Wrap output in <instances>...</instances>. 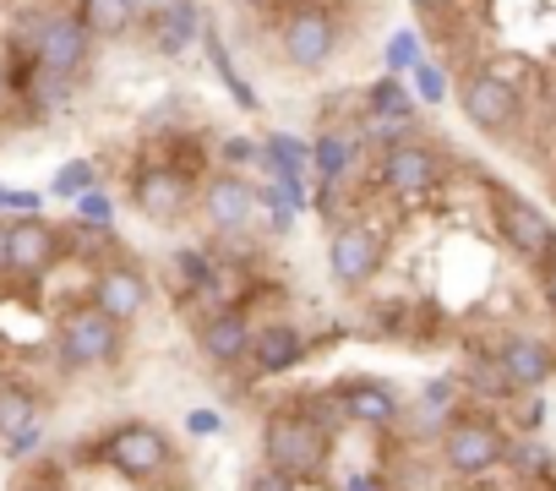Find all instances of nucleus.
Listing matches in <instances>:
<instances>
[{"instance_id":"obj_1","label":"nucleus","mask_w":556,"mask_h":491,"mask_svg":"<svg viewBox=\"0 0 556 491\" xmlns=\"http://www.w3.org/2000/svg\"><path fill=\"white\" fill-rule=\"evenodd\" d=\"M333 453V420L312 404H278L262 420V464L285 469L295 480H317Z\"/></svg>"},{"instance_id":"obj_2","label":"nucleus","mask_w":556,"mask_h":491,"mask_svg":"<svg viewBox=\"0 0 556 491\" xmlns=\"http://www.w3.org/2000/svg\"><path fill=\"white\" fill-rule=\"evenodd\" d=\"M121 333H126V328L88 301V306H72V312L55 323V355H61L66 372H93V366H110V361L121 355V344H126Z\"/></svg>"},{"instance_id":"obj_3","label":"nucleus","mask_w":556,"mask_h":491,"mask_svg":"<svg viewBox=\"0 0 556 491\" xmlns=\"http://www.w3.org/2000/svg\"><path fill=\"white\" fill-rule=\"evenodd\" d=\"M99 458H104L115 475H126V480H159V475L175 464V448H169V437H164L159 426H148V420H121V426L99 442Z\"/></svg>"},{"instance_id":"obj_4","label":"nucleus","mask_w":556,"mask_h":491,"mask_svg":"<svg viewBox=\"0 0 556 491\" xmlns=\"http://www.w3.org/2000/svg\"><path fill=\"white\" fill-rule=\"evenodd\" d=\"M491 224L502 235V246L518 257V263H545L556 252V224L545 218V207H534L529 197H513V191H496L491 202Z\"/></svg>"},{"instance_id":"obj_5","label":"nucleus","mask_w":556,"mask_h":491,"mask_svg":"<svg viewBox=\"0 0 556 491\" xmlns=\"http://www.w3.org/2000/svg\"><path fill=\"white\" fill-rule=\"evenodd\" d=\"M458 104H464V115H469V126L480 137H513V126L523 121L518 88L507 77H496V72H469L464 88H458Z\"/></svg>"},{"instance_id":"obj_6","label":"nucleus","mask_w":556,"mask_h":491,"mask_svg":"<svg viewBox=\"0 0 556 491\" xmlns=\"http://www.w3.org/2000/svg\"><path fill=\"white\" fill-rule=\"evenodd\" d=\"M502 458H507V437H502L491 420H480V415H464V420H453V426L442 431V464H447L453 475H464V480L491 475Z\"/></svg>"},{"instance_id":"obj_7","label":"nucleus","mask_w":556,"mask_h":491,"mask_svg":"<svg viewBox=\"0 0 556 491\" xmlns=\"http://www.w3.org/2000/svg\"><path fill=\"white\" fill-rule=\"evenodd\" d=\"M382 257H388V240H382L371 224H344V229H333V240H328V274H333L344 290H366V285L382 274Z\"/></svg>"},{"instance_id":"obj_8","label":"nucleus","mask_w":556,"mask_h":491,"mask_svg":"<svg viewBox=\"0 0 556 491\" xmlns=\"http://www.w3.org/2000/svg\"><path fill=\"white\" fill-rule=\"evenodd\" d=\"M333 50H339V17L328 7H317V0L312 7H295L285 23V61L301 72H317L333 61Z\"/></svg>"},{"instance_id":"obj_9","label":"nucleus","mask_w":556,"mask_h":491,"mask_svg":"<svg viewBox=\"0 0 556 491\" xmlns=\"http://www.w3.org/2000/svg\"><path fill=\"white\" fill-rule=\"evenodd\" d=\"M66 257V235L55 229V224H45L39 213H23L17 224H12V279H23V285H39L55 263Z\"/></svg>"},{"instance_id":"obj_10","label":"nucleus","mask_w":556,"mask_h":491,"mask_svg":"<svg viewBox=\"0 0 556 491\" xmlns=\"http://www.w3.org/2000/svg\"><path fill=\"white\" fill-rule=\"evenodd\" d=\"M88 55H93V34L83 28V17H77V12H45V28H39V66L77 83V77L88 72Z\"/></svg>"},{"instance_id":"obj_11","label":"nucleus","mask_w":556,"mask_h":491,"mask_svg":"<svg viewBox=\"0 0 556 491\" xmlns=\"http://www.w3.org/2000/svg\"><path fill=\"white\" fill-rule=\"evenodd\" d=\"M131 207L153 224H175L191 207V180L175 164H142L131 180Z\"/></svg>"},{"instance_id":"obj_12","label":"nucleus","mask_w":556,"mask_h":491,"mask_svg":"<svg viewBox=\"0 0 556 491\" xmlns=\"http://www.w3.org/2000/svg\"><path fill=\"white\" fill-rule=\"evenodd\" d=\"M93 306L104 312V317H115L121 328H131L142 312H148V301H153V290H148V279L131 268V263H110V268H99V279H93Z\"/></svg>"},{"instance_id":"obj_13","label":"nucleus","mask_w":556,"mask_h":491,"mask_svg":"<svg viewBox=\"0 0 556 491\" xmlns=\"http://www.w3.org/2000/svg\"><path fill=\"white\" fill-rule=\"evenodd\" d=\"M437 175H442V159L431 142H393L382 153V186L393 197H420L437 186Z\"/></svg>"},{"instance_id":"obj_14","label":"nucleus","mask_w":556,"mask_h":491,"mask_svg":"<svg viewBox=\"0 0 556 491\" xmlns=\"http://www.w3.org/2000/svg\"><path fill=\"white\" fill-rule=\"evenodd\" d=\"M202 218H207V229H218V235L251 229V218H256V191H251V180H240V175H213V180L202 186Z\"/></svg>"},{"instance_id":"obj_15","label":"nucleus","mask_w":556,"mask_h":491,"mask_svg":"<svg viewBox=\"0 0 556 491\" xmlns=\"http://www.w3.org/2000/svg\"><path fill=\"white\" fill-rule=\"evenodd\" d=\"M251 339H256V328L240 306H224V312L202 317V328H197V350L207 366H240L251 355Z\"/></svg>"},{"instance_id":"obj_16","label":"nucleus","mask_w":556,"mask_h":491,"mask_svg":"<svg viewBox=\"0 0 556 491\" xmlns=\"http://www.w3.org/2000/svg\"><path fill=\"white\" fill-rule=\"evenodd\" d=\"M496 361H502L513 393H518V388H545V382L556 377V350H551L545 339H534V333H507V339L496 344Z\"/></svg>"},{"instance_id":"obj_17","label":"nucleus","mask_w":556,"mask_h":491,"mask_svg":"<svg viewBox=\"0 0 556 491\" xmlns=\"http://www.w3.org/2000/svg\"><path fill=\"white\" fill-rule=\"evenodd\" d=\"M333 404L355 426H393L399 420V393H393V382H377V377H355V382L333 388Z\"/></svg>"},{"instance_id":"obj_18","label":"nucleus","mask_w":556,"mask_h":491,"mask_svg":"<svg viewBox=\"0 0 556 491\" xmlns=\"http://www.w3.org/2000/svg\"><path fill=\"white\" fill-rule=\"evenodd\" d=\"M251 361H256L262 377H278V372H290V366L306 361V339H301L290 323H273V328H262V333L251 339Z\"/></svg>"},{"instance_id":"obj_19","label":"nucleus","mask_w":556,"mask_h":491,"mask_svg":"<svg viewBox=\"0 0 556 491\" xmlns=\"http://www.w3.org/2000/svg\"><path fill=\"white\" fill-rule=\"evenodd\" d=\"M39 426V399L17 382V377H0V437H23Z\"/></svg>"},{"instance_id":"obj_20","label":"nucleus","mask_w":556,"mask_h":491,"mask_svg":"<svg viewBox=\"0 0 556 491\" xmlns=\"http://www.w3.org/2000/svg\"><path fill=\"white\" fill-rule=\"evenodd\" d=\"M77 17H83V28H88L93 39H121V34L137 23L131 0H77Z\"/></svg>"},{"instance_id":"obj_21","label":"nucleus","mask_w":556,"mask_h":491,"mask_svg":"<svg viewBox=\"0 0 556 491\" xmlns=\"http://www.w3.org/2000/svg\"><path fill=\"white\" fill-rule=\"evenodd\" d=\"M153 23H159V50H164V55H180V50L191 45V34H202L191 0H164V12H159Z\"/></svg>"},{"instance_id":"obj_22","label":"nucleus","mask_w":556,"mask_h":491,"mask_svg":"<svg viewBox=\"0 0 556 491\" xmlns=\"http://www.w3.org/2000/svg\"><path fill=\"white\" fill-rule=\"evenodd\" d=\"M202 45H207V61H213V72H218V83H224V88L235 93V104H245V110H256V93H251V88H245V83L235 77V61L224 55V39H218L213 28H202Z\"/></svg>"},{"instance_id":"obj_23","label":"nucleus","mask_w":556,"mask_h":491,"mask_svg":"<svg viewBox=\"0 0 556 491\" xmlns=\"http://www.w3.org/2000/svg\"><path fill=\"white\" fill-rule=\"evenodd\" d=\"M371 110H377V115L388 110V121H409V99H404V88H399L393 77H382V83L371 88Z\"/></svg>"},{"instance_id":"obj_24","label":"nucleus","mask_w":556,"mask_h":491,"mask_svg":"<svg viewBox=\"0 0 556 491\" xmlns=\"http://www.w3.org/2000/svg\"><path fill=\"white\" fill-rule=\"evenodd\" d=\"M469 382H475L480 393H513V382H507V372H502V361H496V350L475 361V372H469Z\"/></svg>"},{"instance_id":"obj_25","label":"nucleus","mask_w":556,"mask_h":491,"mask_svg":"<svg viewBox=\"0 0 556 491\" xmlns=\"http://www.w3.org/2000/svg\"><path fill=\"white\" fill-rule=\"evenodd\" d=\"M88 186H93V164H66V169L55 175V191H61V197H83Z\"/></svg>"},{"instance_id":"obj_26","label":"nucleus","mask_w":556,"mask_h":491,"mask_svg":"<svg viewBox=\"0 0 556 491\" xmlns=\"http://www.w3.org/2000/svg\"><path fill=\"white\" fill-rule=\"evenodd\" d=\"M245 491H301V480L295 475H285V469H273V464H262L256 475H251V486Z\"/></svg>"},{"instance_id":"obj_27","label":"nucleus","mask_w":556,"mask_h":491,"mask_svg":"<svg viewBox=\"0 0 556 491\" xmlns=\"http://www.w3.org/2000/svg\"><path fill=\"white\" fill-rule=\"evenodd\" d=\"M344 159H350V148H344L339 137H323V142H317V169H323V175H344Z\"/></svg>"},{"instance_id":"obj_28","label":"nucleus","mask_w":556,"mask_h":491,"mask_svg":"<svg viewBox=\"0 0 556 491\" xmlns=\"http://www.w3.org/2000/svg\"><path fill=\"white\" fill-rule=\"evenodd\" d=\"M77 213L104 229V224H110V197H104V191H83V197H77Z\"/></svg>"},{"instance_id":"obj_29","label":"nucleus","mask_w":556,"mask_h":491,"mask_svg":"<svg viewBox=\"0 0 556 491\" xmlns=\"http://www.w3.org/2000/svg\"><path fill=\"white\" fill-rule=\"evenodd\" d=\"M534 274H540V295H545V312L556 317V252H551L545 263H534Z\"/></svg>"},{"instance_id":"obj_30","label":"nucleus","mask_w":556,"mask_h":491,"mask_svg":"<svg viewBox=\"0 0 556 491\" xmlns=\"http://www.w3.org/2000/svg\"><path fill=\"white\" fill-rule=\"evenodd\" d=\"M415 77H420V93H426V99H442V72H437V66H420Z\"/></svg>"},{"instance_id":"obj_31","label":"nucleus","mask_w":556,"mask_h":491,"mask_svg":"<svg viewBox=\"0 0 556 491\" xmlns=\"http://www.w3.org/2000/svg\"><path fill=\"white\" fill-rule=\"evenodd\" d=\"M191 431H197V437H213V431H218V415H213V410H197V415H191Z\"/></svg>"},{"instance_id":"obj_32","label":"nucleus","mask_w":556,"mask_h":491,"mask_svg":"<svg viewBox=\"0 0 556 491\" xmlns=\"http://www.w3.org/2000/svg\"><path fill=\"white\" fill-rule=\"evenodd\" d=\"M12 268V224H0V279Z\"/></svg>"},{"instance_id":"obj_33","label":"nucleus","mask_w":556,"mask_h":491,"mask_svg":"<svg viewBox=\"0 0 556 491\" xmlns=\"http://www.w3.org/2000/svg\"><path fill=\"white\" fill-rule=\"evenodd\" d=\"M131 12H137L142 23H153V17L164 12V0H131Z\"/></svg>"},{"instance_id":"obj_34","label":"nucleus","mask_w":556,"mask_h":491,"mask_svg":"<svg viewBox=\"0 0 556 491\" xmlns=\"http://www.w3.org/2000/svg\"><path fill=\"white\" fill-rule=\"evenodd\" d=\"M409 7H415L420 17H437V12H447V7H453V0H409Z\"/></svg>"},{"instance_id":"obj_35","label":"nucleus","mask_w":556,"mask_h":491,"mask_svg":"<svg viewBox=\"0 0 556 491\" xmlns=\"http://www.w3.org/2000/svg\"><path fill=\"white\" fill-rule=\"evenodd\" d=\"M7 99H12V83H7V66H0V110H7Z\"/></svg>"},{"instance_id":"obj_36","label":"nucleus","mask_w":556,"mask_h":491,"mask_svg":"<svg viewBox=\"0 0 556 491\" xmlns=\"http://www.w3.org/2000/svg\"><path fill=\"white\" fill-rule=\"evenodd\" d=\"M17 491H50V486H39V480H28V486H17Z\"/></svg>"}]
</instances>
